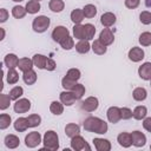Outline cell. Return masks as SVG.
Here are the masks:
<instances>
[{
  "mask_svg": "<svg viewBox=\"0 0 151 151\" xmlns=\"http://www.w3.org/2000/svg\"><path fill=\"white\" fill-rule=\"evenodd\" d=\"M143 127L147 131V132H150L151 133V117H145L144 118V120H143Z\"/></svg>",
  "mask_w": 151,
  "mask_h": 151,
  "instance_id": "cell-51",
  "label": "cell"
},
{
  "mask_svg": "<svg viewBox=\"0 0 151 151\" xmlns=\"http://www.w3.org/2000/svg\"><path fill=\"white\" fill-rule=\"evenodd\" d=\"M150 85H151V80H150Z\"/></svg>",
  "mask_w": 151,
  "mask_h": 151,
  "instance_id": "cell-56",
  "label": "cell"
},
{
  "mask_svg": "<svg viewBox=\"0 0 151 151\" xmlns=\"http://www.w3.org/2000/svg\"><path fill=\"white\" fill-rule=\"evenodd\" d=\"M84 18H85L84 12L80 8H76V9H73L71 12V20H72L73 24H81Z\"/></svg>",
  "mask_w": 151,
  "mask_h": 151,
  "instance_id": "cell-32",
  "label": "cell"
},
{
  "mask_svg": "<svg viewBox=\"0 0 151 151\" xmlns=\"http://www.w3.org/2000/svg\"><path fill=\"white\" fill-rule=\"evenodd\" d=\"M83 126H84V130L85 131H88V132H94V133H98V134H104L107 132L109 130V126H107V123L98 117H87L84 123H83Z\"/></svg>",
  "mask_w": 151,
  "mask_h": 151,
  "instance_id": "cell-1",
  "label": "cell"
},
{
  "mask_svg": "<svg viewBox=\"0 0 151 151\" xmlns=\"http://www.w3.org/2000/svg\"><path fill=\"white\" fill-rule=\"evenodd\" d=\"M50 111L55 114V116H60L63 112H64V104L61 101H57V100H53L50 105Z\"/></svg>",
  "mask_w": 151,
  "mask_h": 151,
  "instance_id": "cell-33",
  "label": "cell"
},
{
  "mask_svg": "<svg viewBox=\"0 0 151 151\" xmlns=\"http://www.w3.org/2000/svg\"><path fill=\"white\" fill-rule=\"evenodd\" d=\"M133 113V118L137 119V120H142L146 117L147 114V109L144 106V105H139V106H136L134 110L132 111Z\"/></svg>",
  "mask_w": 151,
  "mask_h": 151,
  "instance_id": "cell-29",
  "label": "cell"
},
{
  "mask_svg": "<svg viewBox=\"0 0 151 151\" xmlns=\"http://www.w3.org/2000/svg\"><path fill=\"white\" fill-rule=\"evenodd\" d=\"M138 76L143 80H151V63L146 61L138 67Z\"/></svg>",
  "mask_w": 151,
  "mask_h": 151,
  "instance_id": "cell-13",
  "label": "cell"
},
{
  "mask_svg": "<svg viewBox=\"0 0 151 151\" xmlns=\"http://www.w3.org/2000/svg\"><path fill=\"white\" fill-rule=\"evenodd\" d=\"M72 92H73V94H74V97H76V99L77 100H79V99H81L83 98V96L85 94V86L83 85V84H76L74 86H73V88L71 90Z\"/></svg>",
  "mask_w": 151,
  "mask_h": 151,
  "instance_id": "cell-37",
  "label": "cell"
},
{
  "mask_svg": "<svg viewBox=\"0 0 151 151\" xmlns=\"http://www.w3.org/2000/svg\"><path fill=\"white\" fill-rule=\"evenodd\" d=\"M59 98H60V101L64 104V105H66V106H71V105H73L74 103H76V97H74V94H73V92L72 91H67V90H65V91H63L60 94H59Z\"/></svg>",
  "mask_w": 151,
  "mask_h": 151,
  "instance_id": "cell-14",
  "label": "cell"
},
{
  "mask_svg": "<svg viewBox=\"0 0 151 151\" xmlns=\"http://www.w3.org/2000/svg\"><path fill=\"white\" fill-rule=\"evenodd\" d=\"M50 24H51V20H50L48 17H46V15H38L37 18L33 19L32 28L37 33H44L50 27Z\"/></svg>",
  "mask_w": 151,
  "mask_h": 151,
  "instance_id": "cell-3",
  "label": "cell"
},
{
  "mask_svg": "<svg viewBox=\"0 0 151 151\" xmlns=\"http://www.w3.org/2000/svg\"><path fill=\"white\" fill-rule=\"evenodd\" d=\"M116 15L112 12H105L101 17H100V22L104 27H111L116 24Z\"/></svg>",
  "mask_w": 151,
  "mask_h": 151,
  "instance_id": "cell-16",
  "label": "cell"
},
{
  "mask_svg": "<svg viewBox=\"0 0 151 151\" xmlns=\"http://www.w3.org/2000/svg\"><path fill=\"white\" fill-rule=\"evenodd\" d=\"M25 8H26V11H27L28 14H35V13H38L40 11L41 6H40V2L38 0H29L26 4Z\"/></svg>",
  "mask_w": 151,
  "mask_h": 151,
  "instance_id": "cell-28",
  "label": "cell"
},
{
  "mask_svg": "<svg viewBox=\"0 0 151 151\" xmlns=\"http://www.w3.org/2000/svg\"><path fill=\"white\" fill-rule=\"evenodd\" d=\"M99 106V100L97 97H87L85 100L80 103V109L86 112H93L98 109Z\"/></svg>",
  "mask_w": 151,
  "mask_h": 151,
  "instance_id": "cell-4",
  "label": "cell"
},
{
  "mask_svg": "<svg viewBox=\"0 0 151 151\" xmlns=\"http://www.w3.org/2000/svg\"><path fill=\"white\" fill-rule=\"evenodd\" d=\"M48 7L54 13H60L65 8V2L63 0H51L48 2Z\"/></svg>",
  "mask_w": 151,
  "mask_h": 151,
  "instance_id": "cell-31",
  "label": "cell"
},
{
  "mask_svg": "<svg viewBox=\"0 0 151 151\" xmlns=\"http://www.w3.org/2000/svg\"><path fill=\"white\" fill-rule=\"evenodd\" d=\"M150 149H151V146H150Z\"/></svg>",
  "mask_w": 151,
  "mask_h": 151,
  "instance_id": "cell-57",
  "label": "cell"
},
{
  "mask_svg": "<svg viewBox=\"0 0 151 151\" xmlns=\"http://www.w3.org/2000/svg\"><path fill=\"white\" fill-rule=\"evenodd\" d=\"M37 79H38V76H37V73L33 70L26 71L22 74V80L25 81L26 85H33L37 81Z\"/></svg>",
  "mask_w": 151,
  "mask_h": 151,
  "instance_id": "cell-27",
  "label": "cell"
},
{
  "mask_svg": "<svg viewBox=\"0 0 151 151\" xmlns=\"http://www.w3.org/2000/svg\"><path fill=\"white\" fill-rule=\"evenodd\" d=\"M60 46L64 48V50H72L73 47H74V40H73V38L72 37H70V35H67L66 38H64L60 42Z\"/></svg>",
  "mask_w": 151,
  "mask_h": 151,
  "instance_id": "cell-38",
  "label": "cell"
},
{
  "mask_svg": "<svg viewBox=\"0 0 151 151\" xmlns=\"http://www.w3.org/2000/svg\"><path fill=\"white\" fill-rule=\"evenodd\" d=\"M93 145L97 151H110L111 150V143L107 139L104 138H93Z\"/></svg>",
  "mask_w": 151,
  "mask_h": 151,
  "instance_id": "cell-15",
  "label": "cell"
},
{
  "mask_svg": "<svg viewBox=\"0 0 151 151\" xmlns=\"http://www.w3.org/2000/svg\"><path fill=\"white\" fill-rule=\"evenodd\" d=\"M131 137H132V144L137 147H142L146 144V136L140 131L131 132Z\"/></svg>",
  "mask_w": 151,
  "mask_h": 151,
  "instance_id": "cell-12",
  "label": "cell"
},
{
  "mask_svg": "<svg viewBox=\"0 0 151 151\" xmlns=\"http://www.w3.org/2000/svg\"><path fill=\"white\" fill-rule=\"evenodd\" d=\"M132 97H133V99L137 100V101H143V100L146 99L147 92H146V90H145L144 87H136V88L133 90V92H132Z\"/></svg>",
  "mask_w": 151,
  "mask_h": 151,
  "instance_id": "cell-30",
  "label": "cell"
},
{
  "mask_svg": "<svg viewBox=\"0 0 151 151\" xmlns=\"http://www.w3.org/2000/svg\"><path fill=\"white\" fill-rule=\"evenodd\" d=\"M38 1H40V0H38Z\"/></svg>",
  "mask_w": 151,
  "mask_h": 151,
  "instance_id": "cell-58",
  "label": "cell"
},
{
  "mask_svg": "<svg viewBox=\"0 0 151 151\" xmlns=\"http://www.w3.org/2000/svg\"><path fill=\"white\" fill-rule=\"evenodd\" d=\"M11 100H12V99H11L9 94L1 93V94H0V110H6L7 107H9Z\"/></svg>",
  "mask_w": 151,
  "mask_h": 151,
  "instance_id": "cell-43",
  "label": "cell"
},
{
  "mask_svg": "<svg viewBox=\"0 0 151 151\" xmlns=\"http://www.w3.org/2000/svg\"><path fill=\"white\" fill-rule=\"evenodd\" d=\"M71 147L76 151H81V150H90V146L87 145L86 140L80 136V134H77L74 137L71 138Z\"/></svg>",
  "mask_w": 151,
  "mask_h": 151,
  "instance_id": "cell-7",
  "label": "cell"
},
{
  "mask_svg": "<svg viewBox=\"0 0 151 151\" xmlns=\"http://www.w3.org/2000/svg\"><path fill=\"white\" fill-rule=\"evenodd\" d=\"M33 65H34V63H33L32 59H29V58H20L19 59V63H18V68L24 73L26 71L32 70L33 68Z\"/></svg>",
  "mask_w": 151,
  "mask_h": 151,
  "instance_id": "cell-18",
  "label": "cell"
},
{
  "mask_svg": "<svg viewBox=\"0 0 151 151\" xmlns=\"http://www.w3.org/2000/svg\"><path fill=\"white\" fill-rule=\"evenodd\" d=\"M8 17H9V14H8L7 9L6 8H1L0 9V22H5L8 19Z\"/></svg>",
  "mask_w": 151,
  "mask_h": 151,
  "instance_id": "cell-52",
  "label": "cell"
},
{
  "mask_svg": "<svg viewBox=\"0 0 151 151\" xmlns=\"http://www.w3.org/2000/svg\"><path fill=\"white\" fill-rule=\"evenodd\" d=\"M91 48H92V51H93L96 54H98V55H103V54H105L106 51H107V47H106L104 44H101L99 39H97V40H94V41L92 42Z\"/></svg>",
  "mask_w": 151,
  "mask_h": 151,
  "instance_id": "cell-25",
  "label": "cell"
},
{
  "mask_svg": "<svg viewBox=\"0 0 151 151\" xmlns=\"http://www.w3.org/2000/svg\"><path fill=\"white\" fill-rule=\"evenodd\" d=\"M144 2H145V6L146 7L151 8V0H144Z\"/></svg>",
  "mask_w": 151,
  "mask_h": 151,
  "instance_id": "cell-53",
  "label": "cell"
},
{
  "mask_svg": "<svg viewBox=\"0 0 151 151\" xmlns=\"http://www.w3.org/2000/svg\"><path fill=\"white\" fill-rule=\"evenodd\" d=\"M73 37L76 39L83 40L86 39V33H85V27L81 24H74L73 26Z\"/></svg>",
  "mask_w": 151,
  "mask_h": 151,
  "instance_id": "cell-24",
  "label": "cell"
},
{
  "mask_svg": "<svg viewBox=\"0 0 151 151\" xmlns=\"http://www.w3.org/2000/svg\"><path fill=\"white\" fill-rule=\"evenodd\" d=\"M33 63H34V66H37L38 68L40 70H45V66H46V61H47V57L44 55V54H34L33 58H32Z\"/></svg>",
  "mask_w": 151,
  "mask_h": 151,
  "instance_id": "cell-26",
  "label": "cell"
},
{
  "mask_svg": "<svg viewBox=\"0 0 151 151\" xmlns=\"http://www.w3.org/2000/svg\"><path fill=\"white\" fill-rule=\"evenodd\" d=\"M140 0H125V6L130 9H134L139 6Z\"/></svg>",
  "mask_w": 151,
  "mask_h": 151,
  "instance_id": "cell-49",
  "label": "cell"
},
{
  "mask_svg": "<svg viewBox=\"0 0 151 151\" xmlns=\"http://www.w3.org/2000/svg\"><path fill=\"white\" fill-rule=\"evenodd\" d=\"M5 145H6V147H8V149H15V147H18L19 146V144H20V139H19V137L18 136H15V134H7L6 137H5Z\"/></svg>",
  "mask_w": 151,
  "mask_h": 151,
  "instance_id": "cell-19",
  "label": "cell"
},
{
  "mask_svg": "<svg viewBox=\"0 0 151 151\" xmlns=\"http://www.w3.org/2000/svg\"><path fill=\"white\" fill-rule=\"evenodd\" d=\"M66 77L70 78L71 80H74V81H78L81 77V73L78 68H70L67 72H66Z\"/></svg>",
  "mask_w": 151,
  "mask_h": 151,
  "instance_id": "cell-44",
  "label": "cell"
},
{
  "mask_svg": "<svg viewBox=\"0 0 151 151\" xmlns=\"http://www.w3.org/2000/svg\"><path fill=\"white\" fill-rule=\"evenodd\" d=\"M83 12H84L85 18L91 19V18H94L96 17V14H97V7L94 5H92V4H87V5L84 6Z\"/></svg>",
  "mask_w": 151,
  "mask_h": 151,
  "instance_id": "cell-35",
  "label": "cell"
},
{
  "mask_svg": "<svg viewBox=\"0 0 151 151\" xmlns=\"http://www.w3.org/2000/svg\"><path fill=\"white\" fill-rule=\"evenodd\" d=\"M22 94H24V88L21 86H14L9 91V97L12 100H18Z\"/></svg>",
  "mask_w": 151,
  "mask_h": 151,
  "instance_id": "cell-39",
  "label": "cell"
},
{
  "mask_svg": "<svg viewBox=\"0 0 151 151\" xmlns=\"http://www.w3.org/2000/svg\"><path fill=\"white\" fill-rule=\"evenodd\" d=\"M28 127H29V126H28V120H27V118H25V117H19V118L14 122V129H15V131H18V132H24V131H26Z\"/></svg>",
  "mask_w": 151,
  "mask_h": 151,
  "instance_id": "cell-22",
  "label": "cell"
},
{
  "mask_svg": "<svg viewBox=\"0 0 151 151\" xmlns=\"http://www.w3.org/2000/svg\"><path fill=\"white\" fill-rule=\"evenodd\" d=\"M106 116L110 123L112 124H117L120 119H122V113H120V109L118 106H111L107 109L106 111Z\"/></svg>",
  "mask_w": 151,
  "mask_h": 151,
  "instance_id": "cell-8",
  "label": "cell"
},
{
  "mask_svg": "<svg viewBox=\"0 0 151 151\" xmlns=\"http://www.w3.org/2000/svg\"><path fill=\"white\" fill-rule=\"evenodd\" d=\"M99 40H100V42L104 44L105 46H109V45L113 44V41H114V35H113L112 31L106 27V28H104V29L100 32V34H99Z\"/></svg>",
  "mask_w": 151,
  "mask_h": 151,
  "instance_id": "cell-10",
  "label": "cell"
},
{
  "mask_svg": "<svg viewBox=\"0 0 151 151\" xmlns=\"http://www.w3.org/2000/svg\"><path fill=\"white\" fill-rule=\"evenodd\" d=\"M41 142H42L41 140V134L37 131H32L25 137V145L29 149L37 147Z\"/></svg>",
  "mask_w": 151,
  "mask_h": 151,
  "instance_id": "cell-5",
  "label": "cell"
},
{
  "mask_svg": "<svg viewBox=\"0 0 151 151\" xmlns=\"http://www.w3.org/2000/svg\"><path fill=\"white\" fill-rule=\"evenodd\" d=\"M55 67H57V64H55V61H54L53 59H51V58H47V61H46V66H45V70H47V71H54V70H55Z\"/></svg>",
  "mask_w": 151,
  "mask_h": 151,
  "instance_id": "cell-50",
  "label": "cell"
},
{
  "mask_svg": "<svg viewBox=\"0 0 151 151\" xmlns=\"http://www.w3.org/2000/svg\"><path fill=\"white\" fill-rule=\"evenodd\" d=\"M144 55H145L144 51H143L140 47H137V46L132 47V48L129 51V53H127L129 59H130L131 61H133V63L140 61L142 59H144Z\"/></svg>",
  "mask_w": 151,
  "mask_h": 151,
  "instance_id": "cell-11",
  "label": "cell"
},
{
  "mask_svg": "<svg viewBox=\"0 0 151 151\" xmlns=\"http://www.w3.org/2000/svg\"><path fill=\"white\" fill-rule=\"evenodd\" d=\"M42 143H44V147L47 150H58L59 147V137L55 131L50 130L47 132H45L44 138H42Z\"/></svg>",
  "mask_w": 151,
  "mask_h": 151,
  "instance_id": "cell-2",
  "label": "cell"
},
{
  "mask_svg": "<svg viewBox=\"0 0 151 151\" xmlns=\"http://www.w3.org/2000/svg\"><path fill=\"white\" fill-rule=\"evenodd\" d=\"M27 120H28V126L29 127H37L41 123V117L39 114H29L27 117Z\"/></svg>",
  "mask_w": 151,
  "mask_h": 151,
  "instance_id": "cell-40",
  "label": "cell"
},
{
  "mask_svg": "<svg viewBox=\"0 0 151 151\" xmlns=\"http://www.w3.org/2000/svg\"><path fill=\"white\" fill-rule=\"evenodd\" d=\"M120 113H122V119H124V120L131 119L133 117V113L129 107H122L120 109Z\"/></svg>",
  "mask_w": 151,
  "mask_h": 151,
  "instance_id": "cell-48",
  "label": "cell"
},
{
  "mask_svg": "<svg viewBox=\"0 0 151 151\" xmlns=\"http://www.w3.org/2000/svg\"><path fill=\"white\" fill-rule=\"evenodd\" d=\"M76 84H77V81H74V80H71V79H70V78H67L66 76H65V77L61 79V86L64 87V90L71 91Z\"/></svg>",
  "mask_w": 151,
  "mask_h": 151,
  "instance_id": "cell-46",
  "label": "cell"
},
{
  "mask_svg": "<svg viewBox=\"0 0 151 151\" xmlns=\"http://www.w3.org/2000/svg\"><path fill=\"white\" fill-rule=\"evenodd\" d=\"M6 80L9 85H14L18 83L19 80V73L15 71V68H8L7 76H6Z\"/></svg>",
  "mask_w": 151,
  "mask_h": 151,
  "instance_id": "cell-34",
  "label": "cell"
},
{
  "mask_svg": "<svg viewBox=\"0 0 151 151\" xmlns=\"http://www.w3.org/2000/svg\"><path fill=\"white\" fill-rule=\"evenodd\" d=\"M12 1H14V2H21V1H24V0H12Z\"/></svg>",
  "mask_w": 151,
  "mask_h": 151,
  "instance_id": "cell-55",
  "label": "cell"
},
{
  "mask_svg": "<svg viewBox=\"0 0 151 151\" xmlns=\"http://www.w3.org/2000/svg\"><path fill=\"white\" fill-rule=\"evenodd\" d=\"M74 47H76V51H77L78 53H80V54H85V53H87V52L91 50V45H90L88 40H86V39L79 40V41L76 44Z\"/></svg>",
  "mask_w": 151,
  "mask_h": 151,
  "instance_id": "cell-21",
  "label": "cell"
},
{
  "mask_svg": "<svg viewBox=\"0 0 151 151\" xmlns=\"http://www.w3.org/2000/svg\"><path fill=\"white\" fill-rule=\"evenodd\" d=\"M67 35H70V32H68V29L65 26H57L52 31V39L54 41H57V42H60Z\"/></svg>",
  "mask_w": 151,
  "mask_h": 151,
  "instance_id": "cell-9",
  "label": "cell"
},
{
  "mask_svg": "<svg viewBox=\"0 0 151 151\" xmlns=\"http://www.w3.org/2000/svg\"><path fill=\"white\" fill-rule=\"evenodd\" d=\"M0 31H1V38H0V40H2L5 38V29L4 28H0Z\"/></svg>",
  "mask_w": 151,
  "mask_h": 151,
  "instance_id": "cell-54",
  "label": "cell"
},
{
  "mask_svg": "<svg viewBox=\"0 0 151 151\" xmlns=\"http://www.w3.org/2000/svg\"><path fill=\"white\" fill-rule=\"evenodd\" d=\"M18 63H19V58L14 54V53H8L6 54L5 59H4V64L8 67V68H15L18 67Z\"/></svg>",
  "mask_w": 151,
  "mask_h": 151,
  "instance_id": "cell-20",
  "label": "cell"
},
{
  "mask_svg": "<svg viewBox=\"0 0 151 151\" xmlns=\"http://www.w3.org/2000/svg\"><path fill=\"white\" fill-rule=\"evenodd\" d=\"M117 142L120 146L123 147H130L132 145V137H131V133H127V132H120L117 137Z\"/></svg>",
  "mask_w": 151,
  "mask_h": 151,
  "instance_id": "cell-17",
  "label": "cell"
},
{
  "mask_svg": "<svg viewBox=\"0 0 151 151\" xmlns=\"http://www.w3.org/2000/svg\"><path fill=\"white\" fill-rule=\"evenodd\" d=\"M139 20L143 25H150L151 24V12L149 11H143L139 14Z\"/></svg>",
  "mask_w": 151,
  "mask_h": 151,
  "instance_id": "cell-47",
  "label": "cell"
},
{
  "mask_svg": "<svg viewBox=\"0 0 151 151\" xmlns=\"http://www.w3.org/2000/svg\"><path fill=\"white\" fill-rule=\"evenodd\" d=\"M79 133H80V127H79L78 124L70 123V124H67V125L65 126V134H66L67 137L72 138V137L77 136V134H79Z\"/></svg>",
  "mask_w": 151,
  "mask_h": 151,
  "instance_id": "cell-23",
  "label": "cell"
},
{
  "mask_svg": "<svg viewBox=\"0 0 151 151\" xmlns=\"http://www.w3.org/2000/svg\"><path fill=\"white\" fill-rule=\"evenodd\" d=\"M26 13H27L26 8L22 7V6H20V5H17V6H14L12 8V15L15 19H22L26 15Z\"/></svg>",
  "mask_w": 151,
  "mask_h": 151,
  "instance_id": "cell-36",
  "label": "cell"
},
{
  "mask_svg": "<svg viewBox=\"0 0 151 151\" xmlns=\"http://www.w3.org/2000/svg\"><path fill=\"white\" fill-rule=\"evenodd\" d=\"M13 109H14L15 113H26L31 109V101L27 98L18 99V100H15V103L13 105Z\"/></svg>",
  "mask_w": 151,
  "mask_h": 151,
  "instance_id": "cell-6",
  "label": "cell"
},
{
  "mask_svg": "<svg viewBox=\"0 0 151 151\" xmlns=\"http://www.w3.org/2000/svg\"><path fill=\"white\" fill-rule=\"evenodd\" d=\"M11 122H12V118L9 114H6V113L0 114V129L1 130L7 129L11 125Z\"/></svg>",
  "mask_w": 151,
  "mask_h": 151,
  "instance_id": "cell-41",
  "label": "cell"
},
{
  "mask_svg": "<svg viewBox=\"0 0 151 151\" xmlns=\"http://www.w3.org/2000/svg\"><path fill=\"white\" fill-rule=\"evenodd\" d=\"M139 44L142 46H150L151 45V33L150 32H143L139 35Z\"/></svg>",
  "mask_w": 151,
  "mask_h": 151,
  "instance_id": "cell-42",
  "label": "cell"
},
{
  "mask_svg": "<svg viewBox=\"0 0 151 151\" xmlns=\"http://www.w3.org/2000/svg\"><path fill=\"white\" fill-rule=\"evenodd\" d=\"M84 27H85V33H86V40L93 39V37L96 34V27H94V25H92V24H85Z\"/></svg>",
  "mask_w": 151,
  "mask_h": 151,
  "instance_id": "cell-45",
  "label": "cell"
}]
</instances>
